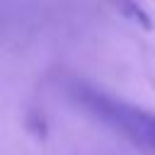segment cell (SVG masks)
Instances as JSON below:
<instances>
[{"mask_svg":"<svg viewBox=\"0 0 155 155\" xmlns=\"http://www.w3.org/2000/svg\"><path fill=\"white\" fill-rule=\"evenodd\" d=\"M80 102L109 128L119 131L126 140L138 145L140 150L155 155V114L133 107L128 102L114 99L109 94L94 92V90H82Z\"/></svg>","mask_w":155,"mask_h":155,"instance_id":"6da1fadb","label":"cell"}]
</instances>
